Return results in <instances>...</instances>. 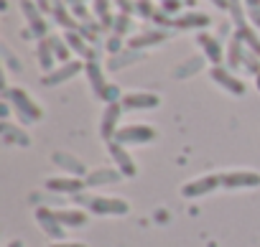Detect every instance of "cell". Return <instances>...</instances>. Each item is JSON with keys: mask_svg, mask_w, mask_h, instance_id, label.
<instances>
[{"mask_svg": "<svg viewBox=\"0 0 260 247\" xmlns=\"http://www.w3.org/2000/svg\"><path fill=\"white\" fill-rule=\"evenodd\" d=\"M0 115H3V122H6V120H8V115H11V104H8L6 99H3V104H0Z\"/></svg>", "mask_w": 260, "mask_h": 247, "instance_id": "obj_43", "label": "cell"}, {"mask_svg": "<svg viewBox=\"0 0 260 247\" xmlns=\"http://www.w3.org/2000/svg\"><path fill=\"white\" fill-rule=\"evenodd\" d=\"M94 16L102 21V28H110L112 26V16H110V0H94Z\"/></svg>", "mask_w": 260, "mask_h": 247, "instance_id": "obj_30", "label": "cell"}, {"mask_svg": "<svg viewBox=\"0 0 260 247\" xmlns=\"http://www.w3.org/2000/svg\"><path fill=\"white\" fill-rule=\"evenodd\" d=\"M242 59H245V46L237 36H232V41L227 46V64L235 69V66H242Z\"/></svg>", "mask_w": 260, "mask_h": 247, "instance_id": "obj_28", "label": "cell"}, {"mask_svg": "<svg viewBox=\"0 0 260 247\" xmlns=\"http://www.w3.org/2000/svg\"><path fill=\"white\" fill-rule=\"evenodd\" d=\"M224 189H257L260 186V173L257 171H227L219 173Z\"/></svg>", "mask_w": 260, "mask_h": 247, "instance_id": "obj_7", "label": "cell"}, {"mask_svg": "<svg viewBox=\"0 0 260 247\" xmlns=\"http://www.w3.org/2000/svg\"><path fill=\"white\" fill-rule=\"evenodd\" d=\"M219 186H222V179L214 176V173H207V176H199V179L184 184V186H181V196H186V199H199V196H204V194H212V191L219 189Z\"/></svg>", "mask_w": 260, "mask_h": 247, "instance_id": "obj_4", "label": "cell"}, {"mask_svg": "<svg viewBox=\"0 0 260 247\" xmlns=\"http://www.w3.org/2000/svg\"><path fill=\"white\" fill-rule=\"evenodd\" d=\"M197 44L202 46L204 59H209L214 66H219V64H222V59H224V49H222V44H219V39H217V36L199 33V36H197Z\"/></svg>", "mask_w": 260, "mask_h": 247, "instance_id": "obj_14", "label": "cell"}, {"mask_svg": "<svg viewBox=\"0 0 260 247\" xmlns=\"http://www.w3.org/2000/svg\"><path fill=\"white\" fill-rule=\"evenodd\" d=\"M67 3H69V6H74V3H82V0H67Z\"/></svg>", "mask_w": 260, "mask_h": 247, "instance_id": "obj_47", "label": "cell"}, {"mask_svg": "<svg viewBox=\"0 0 260 247\" xmlns=\"http://www.w3.org/2000/svg\"><path fill=\"white\" fill-rule=\"evenodd\" d=\"M212 3H214L217 8H222V11H230V0H212Z\"/></svg>", "mask_w": 260, "mask_h": 247, "instance_id": "obj_44", "label": "cell"}, {"mask_svg": "<svg viewBox=\"0 0 260 247\" xmlns=\"http://www.w3.org/2000/svg\"><path fill=\"white\" fill-rule=\"evenodd\" d=\"M230 13H232L235 28H240V26H245V23H247V21H245V16H242V3H240V0H230Z\"/></svg>", "mask_w": 260, "mask_h": 247, "instance_id": "obj_32", "label": "cell"}, {"mask_svg": "<svg viewBox=\"0 0 260 247\" xmlns=\"http://www.w3.org/2000/svg\"><path fill=\"white\" fill-rule=\"evenodd\" d=\"M107 51H110L112 56L120 54V51H122V36H115V33H112V36L107 39Z\"/></svg>", "mask_w": 260, "mask_h": 247, "instance_id": "obj_36", "label": "cell"}, {"mask_svg": "<svg viewBox=\"0 0 260 247\" xmlns=\"http://www.w3.org/2000/svg\"><path fill=\"white\" fill-rule=\"evenodd\" d=\"M84 72H87V77H89L92 92H94L97 97H102V92H105V87H107L105 74H102V66H100L97 61H87V64H84Z\"/></svg>", "mask_w": 260, "mask_h": 247, "instance_id": "obj_22", "label": "cell"}, {"mask_svg": "<svg viewBox=\"0 0 260 247\" xmlns=\"http://www.w3.org/2000/svg\"><path fill=\"white\" fill-rule=\"evenodd\" d=\"M209 77H212V82H214L217 87H222L224 92H230V94H235V97H242V94H245V82L237 79L230 69H224V66H212V69H209Z\"/></svg>", "mask_w": 260, "mask_h": 247, "instance_id": "obj_6", "label": "cell"}, {"mask_svg": "<svg viewBox=\"0 0 260 247\" xmlns=\"http://www.w3.org/2000/svg\"><path fill=\"white\" fill-rule=\"evenodd\" d=\"M36 6H39L44 13H49V11H54V0H36Z\"/></svg>", "mask_w": 260, "mask_h": 247, "instance_id": "obj_42", "label": "cell"}, {"mask_svg": "<svg viewBox=\"0 0 260 247\" xmlns=\"http://www.w3.org/2000/svg\"><path fill=\"white\" fill-rule=\"evenodd\" d=\"M51 163H54V166H59V168H67L72 176H79V179L87 173L84 163H82L79 158H74L72 153H61V151H56V153L51 156Z\"/></svg>", "mask_w": 260, "mask_h": 247, "instance_id": "obj_16", "label": "cell"}, {"mask_svg": "<svg viewBox=\"0 0 260 247\" xmlns=\"http://www.w3.org/2000/svg\"><path fill=\"white\" fill-rule=\"evenodd\" d=\"M169 36H166V31H146V33H138V36H133L127 41V49H136V51H141V49H146V46H158V44H164Z\"/></svg>", "mask_w": 260, "mask_h": 247, "instance_id": "obj_18", "label": "cell"}, {"mask_svg": "<svg viewBox=\"0 0 260 247\" xmlns=\"http://www.w3.org/2000/svg\"><path fill=\"white\" fill-rule=\"evenodd\" d=\"M117 6H120V11L125 16H133L136 13V3H133V0H117Z\"/></svg>", "mask_w": 260, "mask_h": 247, "instance_id": "obj_39", "label": "cell"}, {"mask_svg": "<svg viewBox=\"0 0 260 247\" xmlns=\"http://www.w3.org/2000/svg\"><path fill=\"white\" fill-rule=\"evenodd\" d=\"M202 69H204V59L202 56H191V59H186L184 64H179L174 69V79H189V77H194Z\"/></svg>", "mask_w": 260, "mask_h": 247, "instance_id": "obj_24", "label": "cell"}, {"mask_svg": "<svg viewBox=\"0 0 260 247\" xmlns=\"http://www.w3.org/2000/svg\"><path fill=\"white\" fill-rule=\"evenodd\" d=\"M136 13H138V16H143V18H153V16H156L151 0H136Z\"/></svg>", "mask_w": 260, "mask_h": 247, "instance_id": "obj_34", "label": "cell"}, {"mask_svg": "<svg viewBox=\"0 0 260 247\" xmlns=\"http://www.w3.org/2000/svg\"><path fill=\"white\" fill-rule=\"evenodd\" d=\"M100 99H102V102H107V104H112V102H120V99H122V94H120V89H117L115 84H107Z\"/></svg>", "mask_w": 260, "mask_h": 247, "instance_id": "obj_35", "label": "cell"}, {"mask_svg": "<svg viewBox=\"0 0 260 247\" xmlns=\"http://www.w3.org/2000/svg\"><path fill=\"white\" fill-rule=\"evenodd\" d=\"M176 28H207L209 26V16L207 13H184L179 18H174Z\"/></svg>", "mask_w": 260, "mask_h": 247, "instance_id": "obj_23", "label": "cell"}, {"mask_svg": "<svg viewBox=\"0 0 260 247\" xmlns=\"http://www.w3.org/2000/svg\"><path fill=\"white\" fill-rule=\"evenodd\" d=\"M179 8H181V0H164V3H161V11H164L166 16L176 13Z\"/></svg>", "mask_w": 260, "mask_h": 247, "instance_id": "obj_37", "label": "cell"}, {"mask_svg": "<svg viewBox=\"0 0 260 247\" xmlns=\"http://www.w3.org/2000/svg\"><path fill=\"white\" fill-rule=\"evenodd\" d=\"M158 138V133H156V128H151V125H125V128H120L117 130V135H115V143H120V146H143V143H153Z\"/></svg>", "mask_w": 260, "mask_h": 247, "instance_id": "obj_3", "label": "cell"}, {"mask_svg": "<svg viewBox=\"0 0 260 247\" xmlns=\"http://www.w3.org/2000/svg\"><path fill=\"white\" fill-rule=\"evenodd\" d=\"M64 41L69 44V49H72L74 54H79V56L87 59V61H94V51L89 49L87 39H84L79 31H67V33H64Z\"/></svg>", "mask_w": 260, "mask_h": 247, "instance_id": "obj_17", "label": "cell"}, {"mask_svg": "<svg viewBox=\"0 0 260 247\" xmlns=\"http://www.w3.org/2000/svg\"><path fill=\"white\" fill-rule=\"evenodd\" d=\"M8 247H23V242H21V239H11Z\"/></svg>", "mask_w": 260, "mask_h": 247, "instance_id": "obj_45", "label": "cell"}, {"mask_svg": "<svg viewBox=\"0 0 260 247\" xmlns=\"http://www.w3.org/2000/svg\"><path fill=\"white\" fill-rule=\"evenodd\" d=\"M49 44H51V49H54V54H56V61H61V64L72 61V59H69L72 49H69V44H67V41H61L59 36H49Z\"/></svg>", "mask_w": 260, "mask_h": 247, "instance_id": "obj_29", "label": "cell"}, {"mask_svg": "<svg viewBox=\"0 0 260 247\" xmlns=\"http://www.w3.org/2000/svg\"><path fill=\"white\" fill-rule=\"evenodd\" d=\"M21 11L26 13V21H28V26H31V33L34 36H46V31H49V26H46V21L41 18V8L36 6V3H31V0H21Z\"/></svg>", "mask_w": 260, "mask_h": 247, "instance_id": "obj_13", "label": "cell"}, {"mask_svg": "<svg viewBox=\"0 0 260 247\" xmlns=\"http://www.w3.org/2000/svg\"><path fill=\"white\" fill-rule=\"evenodd\" d=\"M120 179H122V173L115 171V168H94V171L87 173L84 184H87V189H97V186H105V184H117Z\"/></svg>", "mask_w": 260, "mask_h": 247, "instance_id": "obj_15", "label": "cell"}, {"mask_svg": "<svg viewBox=\"0 0 260 247\" xmlns=\"http://www.w3.org/2000/svg\"><path fill=\"white\" fill-rule=\"evenodd\" d=\"M120 104L122 110H153L161 104V97L153 92H130V94H122Z\"/></svg>", "mask_w": 260, "mask_h": 247, "instance_id": "obj_9", "label": "cell"}, {"mask_svg": "<svg viewBox=\"0 0 260 247\" xmlns=\"http://www.w3.org/2000/svg\"><path fill=\"white\" fill-rule=\"evenodd\" d=\"M247 13H250L252 26H257V28H260V8H247Z\"/></svg>", "mask_w": 260, "mask_h": 247, "instance_id": "obj_41", "label": "cell"}, {"mask_svg": "<svg viewBox=\"0 0 260 247\" xmlns=\"http://www.w3.org/2000/svg\"><path fill=\"white\" fill-rule=\"evenodd\" d=\"M107 151H110V156H112V161L117 163V168H120V173L125 176V179H133L136 173H138V166L133 163V158H130V153H127V148L125 146H120V143H107Z\"/></svg>", "mask_w": 260, "mask_h": 247, "instance_id": "obj_11", "label": "cell"}, {"mask_svg": "<svg viewBox=\"0 0 260 247\" xmlns=\"http://www.w3.org/2000/svg\"><path fill=\"white\" fill-rule=\"evenodd\" d=\"M235 36L242 41V46H245V49H250L252 54H257V56H260V36L255 33L252 23H245V26L235 28Z\"/></svg>", "mask_w": 260, "mask_h": 247, "instance_id": "obj_19", "label": "cell"}, {"mask_svg": "<svg viewBox=\"0 0 260 247\" xmlns=\"http://www.w3.org/2000/svg\"><path fill=\"white\" fill-rule=\"evenodd\" d=\"M72 13H74L77 21H89V13H87V8H84L82 3H74V6H72Z\"/></svg>", "mask_w": 260, "mask_h": 247, "instance_id": "obj_38", "label": "cell"}, {"mask_svg": "<svg viewBox=\"0 0 260 247\" xmlns=\"http://www.w3.org/2000/svg\"><path fill=\"white\" fill-rule=\"evenodd\" d=\"M87 211L92 214H100V217H120V214H127L130 211V204L125 199H117V196H87L84 191L74 196Z\"/></svg>", "mask_w": 260, "mask_h": 247, "instance_id": "obj_2", "label": "cell"}, {"mask_svg": "<svg viewBox=\"0 0 260 247\" xmlns=\"http://www.w3.org/2000/svg\"><path fill=\"white\" fill-rule=\"evenodd\" d=\"M120 115H122V104H120V102H112V104L105 107L102 120H100V135H102L105 143H112V140H115V135H117V130H120V125H117Z\"/></svg>", "mask_w": 260, "mask_h": 247, "instance_id": "obj_5", "label": "cell"}, {"mask_svg": "<svg viewBox=\"0 0 260 247\" xmlns=\"http://www.w3.org/2000/svg\"><path fill=\"white\" fill-rule=\"evenodd\" d=\"M56 217L64 227H84L87 224V214L82 209H59Z\"/></svg>", "mask_w": 260, "mask_h": 247, "instance_id": "obj_25", "label": "cell"}, {"mask_svg": "<svg viewBox=\"0 0 260 247\" xmlns=\"http://www.w3.org/2000/svg\"><path fill=\"white\" fill-rule=\"evenodd\" d=\"M51 13H54L56 23H59V26H64L67 31H79V28H82V26L77 23V18H74V16H69V11H67V8H64L61 3H56Z\"/></svg>", "mask_w": 260, "mask_h": 247, "instance_id": "obj_27", "label": "cell"}, {"mask_svg": "<svg viewBox=\"0 0 260 247\" xmlns=\"http://www.w3.org/2000/svg\"><path fill=\"white\" fill-rule=\"evenodd\" d=\"M255 87H257V92H260V74L255 77Z\"/></svg>", "mask_w": 260, "mask_h": 247, "instance_id": "obj_46", "label": "cell"}, {"mask_svg": "<svg viewBox=\"0 0 260 247\" xmlns=\"http://www.w3.org/2000/svg\"><path fill=\"white\" fill-rule=\"evenodd\" d=\"M130 26H133V18L125 16V13L115 16V21H112V31H115V36H125V33L130 31Z\"/></svg>", "mask_w": 260, "mask_h": 247, "instance_id": "obj_31", "label": "cell"}, {"mask_svg": "<svg viewBox=\"0 0 260 247\" xmlns=\"http://www.w3.org/2000/svg\"><path fill=\"white\" fill-rule=\"evenodd\" d=\"M0 54H3V61H6V66L11 69V72H21L23 66H21V61L11 54V49L8 46H0Z\"/></svg>", "mask_w": 260, "mask_h": 247, "instance_id": "obj_33", "label": "cell"}, {"mask_svg": "<svg viewBox=\"0 0 260 247\" xmlns=\"http://www.w3.org/2000/svg\"><path fill=\"white\" fill-rule=\"evenodd\" d=\"M0 133H3V140L6 143H16V146H28L31 143V138H28V133H23L18 125H13V122H3V125H0Z\"/></svg>", "mask_w": 260, "mask_h": 247, "instance_id": "obj_20", "label": "cell"}, {"mask_svg": "<svg viewBox=\"0 0 260 247\" xmlns=\"http://www.w3.org/2000/svg\"><path fill=\"white\" fill-rule=\"evenodd\" d=\"M36 222H39V227H41V232L46 234V237H51V239H64V224L59 222V217H56V211H51V209H46V206H41V209H36Z\"/></svg>", "mask_w": 260, "mask_h": 247, "instance_id": "obj_8", "label": "cell"}, {"mask_svg": "<svg viewBox=\"0 0 260 247\" xmlns=\"http://www.w3.org/2000/svg\"><path fill=\"white\" fill-rule=\"evenodd\" d=\"M141 59H143V54H141V51H136V49H125V51H120V54L110 56V61H107V69L117 72V69L127 66V64H138Z\"/></svg>", "mask_w": 260, "mask_h": 247, "instance_id": "obj_21", "label": "cell"}, {"mask_svg": "<svg viewBox=\"0 0 260 247\" xmlns=\"http://www.w3.org/2000/svg\"><path fill=\"white\" fill-rule=\"evenodd\" d=\"M54 61H56V54H54L49 39H44V41L39 44V64H41V69H44L46 74H51V72H54Z\"/></svg>", "mask_w": 260, "mask_h": 247, "instance_id": "obj_26", "label": "cell"}, {"mask_svg": "<svg viewBox=\"0 0 260 247\" xmlns=\"http://www.w3.org/2000/svg\"><path fill=\"white\" fill-rule=\"evenodd\" d=\"M49 247H87L82 242H69V239H59V242H51Z\"/></svg>", "mask_w": 260, "mask_h": 247, "instance_id": "obj_40", "label": "cell"}, {"mask_svg": "<svg viewBox=\"0 0 260 247\" xmlns=\"http://www.w3.org/2000/svg\"><path fill=\"white\" fill-rule=\"evenodd\" d=\"M3 99L16 110V115L21 117V122H39L44 117V107L36 104V99L26 89H21V87H6Z\"/></svg>", "mask_w": 260, "mask_h": 247, "instance_id": "obj_1", "label": "cell"}, {"mask_svg": "<svg viewBox=\"0 0 260 247\" xmlns=\"http://www.w3.org/2000/svg\"><path fill=\"white\" fill-rule=\"evenodd\" d=\"M82 69H84V66H82V61H67V64L56 66L51 74H46V77L41 79V84H46V87H56V84H61V82H69L72 77H77Z\"/></svg>", "mask_w": 260, "mask_h": 247, "instance_id": "obj_12", "label": "cell"}, {"mask_svg": "<svg viewBox=\"0 0 260 247\" xmlns=\"http://www.w3.org/2000/svg\"><path fill=\"white\" fill-rule=\"evenodd\" d=\"M46 189L49 191H56V194H82L87 189V184L79 179V176H54V179H46Z\"/></svg>", "mask_w": 260, "mask_h": 247, "instance_id": "obj_10", "label": "cell"}, {"mask_svg": "<svg viewBox=\"0 0 260 247\" xmlns=\"http://www.w3.org/2000/svg\"><path fill=\"white\" fill-rule=\"evenodd\" d=\"M56 3H59V0H54V6H56Z\"/></svg>", "mask_w": 260, "mask_h": 247, "instance_id": "obj_48", "label": "cell"}]
</instances>
